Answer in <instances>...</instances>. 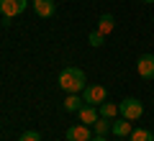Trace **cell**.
<instances>
[{"instance_id":"7a4b0ae2","label":"cell","mask_w":154,"mask_h":141,"mask_svg":"<svg viewBox=\"0 0 154 141\" xmlns=\"http://www.w3.org/2000/svg\"><path fill=\"white\" fill-rule=\"evenodd\" d=\"M118 113L121 118H128V121H139L144 115V103L139 98H126L118 103Z\"/></svg>"},{"instance_id":"52a82bcc","label":"cell","mask_w":154,"mask_h":141,"mask_svg":"<svg viewBox=\"0 0 154 141\" xmlns=\"http://www.w3.org/2000/svg\"><path fill=\"white\" fill-rule=\"evenodd\" d=\"M31 3H33V11H36L38 18H51L57 11L54 0H31Z\"/></svg>"},{"instance_id":"4fadbf2b","label":"cell","mask_w":154,"mask_h":141,"mask_svg":"<svg viewBox=\"0 0 154 141\" xmlns=\"http://www.w3.org/2000/svg\"><path fill=\"white\" fill-rule=\"evenodd\" d=\"M131 141H154V133L149 128H134L131 131Z\"/></svg>"},{"instance_id":"8fae6325","label":"cell","mask_w":154,"mask_h":141,"mask_svg":"<svg viewBox=\"0 0 154 141\" xmlns=\"http://www.w3.org/2000/svg\"><path fill=\"white\" fill-rule=\"evenodd\" d=\"M116 28V21H113V16H110V13H103V16L98 18V31L103 33V36H108L110 31H113Z\"/></svg>"},{"instance_id":"3957f363","label":"cell","mask_w":154,"mask_h":141,"mask_svg":"<svg viewBox=\"0 0 154 141\" xmlns=\"http://www.w3.org/2000/svg\"><path fill=\"white\" fill-rule=\"evenodd\" d=\"M82 100L88 105H95V108H98V105H103L105 100H108V90H105L103 85H88L82 90Z\"/></svg>"},{"instance_id":"9c48e42d","label":"cell","mask_w":154,"mask_h":141,"mask_svg":"<svg viewBox=\"0 0 154 141\" xmlns=\"http://www.w3.org/2000/svg\"><path fill=\"white\" fill-rule=\"evenodd\" d=\"M85 105V100L80 98V92H67V100H64V110L69 113H77V110Z\"/></svg>"},{"instance_id":"5bb4252c","label":"cell","mask_w":154,"mask_h":141,"mask_svg":"<svg viewBox=\"0 0 154 141\" xmlns=\"http://www.w3.org/2000/svg\"><path fill=\"white\" fill-rule=\"evenodd\" d=\"M108 128H110V121H108V118H98V121L93 123L95 136H105V133H108Z\"/></svg>"},{"instance_id":"5b68a950","label":"cell","mask_w":154,"mask_h":141,"mask_svg":"<svg viewBox=\"0 0 154 141\" xmlns=\"http://www.w3.org/2000/svg\"><path fill=\"white\" fill-rule=\"evenodd\" d=\"M136 69L141 80H154V54H141L136 62Z\"/></svg>"},{"instance_id":"8992f818","label":"cell","mask_w":154,"mask_h":141,"mask_svg":"<svg viewBox=\"0 0 154 141\" xmlns=\"http://www.w3.org/2000/svg\"><path fill=\"white\" fill-rule=\"evenodd\" d=\"M67 141H93V133H90L88 126H69L67 128Z\"/></svg>"},{"instance_id":"9a60e30c","label":"cell","mask_w":154,"mask_h":141,"mask_svg":"<svg viewBox=\"0 0 154 141\" xmlns=\"http://www.w3.org/2000/svg\"><path fill=\"white\" fill-rule=\"evenodd\" d=\"M88 41H90V46H95V49H98V46H103L105 36H103V33L98 31V28H95V31H93V33H90V36H88Z\"/></svg>"},{"instance_id":"7c38bea8","label":"cell","mask_w":154,"mask_h":141,"mask_svg":"<svg viewBox=\"0 0 154 141\" xmlns=\"http://www.w3.org/2000/svg\"><path fill=\"white\" fill-rule=\"evenodd\" d=\"M98 113H100V118H116V115H118V105H113V103H108V100H105L103 105H98Z\"/></svg>"},{"instance_id":"277c9868","label":"cell","mask_w":154,"mask_h":141,"mask_svg":"<svg viewBox=\"0 0 154 141\" xmlns=\"http://www.w3.org/2000/svg\"><path fill=\"white\" fill-rule=\"evenodd\" d=\"M28 0H0V16L3 18H16L26 11Z\"/></svg>"},{"instance_id":"30bf717a","label":"cell","mask_w":154,"mask_h":141,"mask_svg":"<svg viewBox=\"0 0 154 141\" xmlns=\"http://www.w3.org/2000/svg\"><path fill=\"white\" fill-rule=\"evenodd\" d=\"M110 131H113V136H131V123H128V118H121V121H113L110 123Z\"/></svg>"},{"instance_id":"6da1fadb","label":"cell","mask_w":154,"mask_h":141,"mask_svg":"<svg viewBox=\"0 0 154 141\" xmlns=\"http://www.w3.org/2000/svg\"><path fill=\"white\" fill-rule=\"evenodd\" d=\"M59 87L64 92H82L88 87V77L77 67H67V69L59 72Z\"/></svg>"},{"instance_id":"ac0fdd59","label":"cell","mask_w":154,"mask_h":141,"mask_svg":"<svg viewBox=\"0 0 154 141\" xmlns=\"http://www.w3.org/2000/svg\"><path fill=\"white\" fill-rule=\"evenodd\" d=\"M141 3H154V0H141Z\"/></svg>"},{"instance_id":"2e32d148","label":"cell","mask_w":154,"mask_h":141,"mask_svg":"<svg viewBox=\"0 0 154 141\" xmlns=\"http://www.w3.org/2000/svg\"><path fill=\"white\" fill-rule=\"evenodd\" d=\"M18 141H41V133L38 131H23Z\"/></svg>"},{"instance_id":"e0dca14e","label":"cell","mask_w":154,"mask_h":141,"mask_svg":"<svg viewBox=\"0 0 154 141\" xmlns=\"http://www.w3.org/2000/svg\"><path fill=\"white\" fill-rule=\"evenodd\" d=\"M93 141H108L105 136H93Z\"/></svg>"},{"instance_id":"ba28073f","label":"cell","mask_w":154,"mask_h":141,"mask_svg":"<svg viewBox=\"0 0 154 141\" xmlns=\"http://www.w3.org/2000/svg\"><path fill=\"white\" fill-rule=\"evenodd\" d=\"M77 115H80V123H88V126H93L95 121L100 118V113L95 110V105H88V103H85L82 108L77 110Z\"/></svg>"}]
</instances>
